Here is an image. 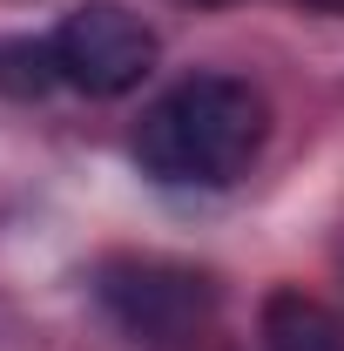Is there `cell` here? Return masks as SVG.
<instances>
[{
  "label": "cell",
  "mask_w": 344,
  "mask_h": 351,
  "mask_svg": "<svg viewBox=\"0 0 344 351\" xmlns=\"http://www.w3.org/2000/svg\"><path fill=\"white\" fill-rule=\"evenodd\" d=\"M54 41V61H61V82L82 88L88 101H115L156 75V27L122 7V0H82L75 14H61V27L47 34Z\"/></svg>",
  "instance_id": "obj_3"
},
{
  "label": "cell",
  "mask_w": 344,
  "mask_h": 351,
  "mask_svg": "<svg viewBox=\"0 0 344 351\" xmlns=\"http://www.w3.org/2000/svg\"><path fill=\"white\" fill-rule=\"evenodd\" d=\"M54 82H61L54 41H0V95H14V101H41Z\"/></svg>",
  "instance_id": "obj_5"
},
{
  "label": "cell",
  "mask_w": 344,
  "mask_h": 351,
  "mask_svg": "<svg viewBox=\"0 0 344 351\" xmlns=\"http://www.w3.org/2000/svg\"><path fill=\"white\" fill-rule=\"evenodd\" d=\"M263 351H344V317L304 291L263 298Z\"/></svg>",
  "instance_id": "obj_4"
},
{
  "label": "cell",
  "mask_w": 344,
  "mask_h": 351,
  "mask_svg": "<svg viewBox=\"0 0 344 351\" xmlns=\"http://www.w3.org/2000/svg\"><path fill=\"white\" fill-rule=\"evenodd\" d=\"M95 298L135 345H156V351L203 338L216 317V284L203 270L169 263V257H101Z\"/></svg>",
  "instance_id": "obj_2"
},
{
  "label": "cell",
  "mask_w": 344,
  "mask_h": 351,
  "mask_svg": "<svg viewBox=\"0 0 344 351\" xmlns=\"http://www.w3.org/2000/svg\"><path fill=\"white\" fill-rule=\"evenodd\" d=\"M270 108L250 82L236 75H189L162 101L142 108L135 129V162L169 182V189H223L257 162Z\"/></svg>",
  "instance_id": "obj_1"
},
{
  "label": "cell",
  "mask_w": 344,
  "mask_h": 351,
  "mask_svg": "<svg viewBox=\"0 0 344 351\" xmlns=\"http://www.w3.org/2000/svg\"><path fill=\"white\" fill-rule=\"evenodd\" d=\"M304 7H317V14H344V0H304Z\"/></svg>",
  "instance_id": "obj_6"
}]
</instances>
